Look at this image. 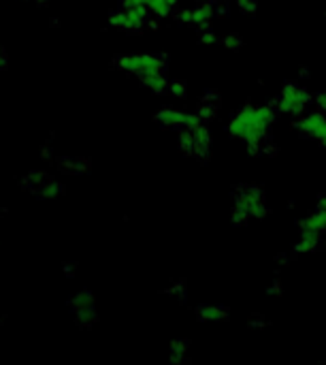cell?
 Instances as JSON below:
<instances>
[{
  "instance_id": "obj_1",
  "label": "cell",
  "mask_w": 326,
  "mask_h": 365,
  "mask_svg": "<svg viewBox=\"0 0 326 365\" xmlns=\"http://www.w3.org/2000/svg\"><path fill=\"white\" fill-rule=\"evenodd\" d=\"M117 66L124 73H131L135 79H139V84H143L154 94H162L171 86V82L164 75V62L156 54H149V52L124 54L117 58Z\"/></svg>"
},
{
  "instance_id": "obj_2",
  "label": "cell",
  "mask_w": 326,
  "mask_h": 365,
  "mask_svg": "<svg viewBox=\"0 0 326 365\" xmlns=\"http://www.w3.org/2000/svg\"><path fill=\"white\" fill-rule=\"evenodd\" d=\"M145 0H119L115 11L109 15V26L122 32H137L149 21Z\"/></svg>"
},
{
  "instance_id": "obj_3",
  "label": "cell",
  "mask_w": 326,
  "mask_h": 365,
  "mask_svg": "<svg viewBox=\"0 0 326 365\" xmlns=\"http://www.w3.org/2000/svg\"><path fill=\"white\" fill-rule=\"evenodd\" d=\"M70 310L75 321L82 323V325H92L98 319V306L96 299L90 290H79L70 297Z\"/></svg>"
},
{
  "instance_id": "obj_4",
  "label": "cell",
  "mask_w": 326,
  "mask_h": 365,
  "mask_svg": "<svg viewBox=\"0 0 326 365\" xmlns=\"http://www.w3.org/2000/svg\"><path fill=\"white\" fill-rule=\"evenodd\" d=\"M158 122H162L164 127L169 129H186V127H192V124H198V118L192 115V113H186V111H180V109H173V107H164L160 113H158Z\"/></svg>"
},
{
  "instance_id": "obj_5",
  "label": "cell",
  "mask_w": 326,
  "mask_h": 365,
  "mask_svg": "<svg viewBox=\"0 0 326 365\" xmlns=\"http://www.w3.org/2000/svg\"><path fill=\"white\" fill-rule=\"evenodd\" d=\"M28 184H30L32 192L39 194V197H43V199H54L56 194L60 192V184L54 178H49L45 174H39V171L28 176Z\"/></svg>"
},
{
  "instance_id": "obj_6",
  "label": "cell",
  "mask_w": 326,
  "mask_h": 365,
  "mask_svg": "<svg viewBox=\"0 0 326 365\" xmlns=\"http://www.w3.org/2000/svg\"><path fill=\"white\" fill-rule=\"evenodd\" d=\"M180 0H145V7L152 17H166L175 11Z\"/></svg>"
},
{
  "instance_id": "obj_7",
  "label": "cell",
  "mask_w": 326,
  "mask_h": 365,
  "mask_svg": "<svg viewBox=\"0 0 326 365\" xmlns=\"http://www.w3.org/2000/svg\"><path fill=\"white\" fill-rule=\"evenodd\" d=\"M211 17V9L209 7H196V9H188L182 13V19L188 24H205Z\"/></svg>"
},
{
  "instance_id": "obj_8",
  "label": "cell",
  "mask_w": 326,
  "mask_h": 365,
  "mask_svg": "<svg viewBox=\"0 0 326 365\" xmlns=\"http://www.w3.org/2000/svg\"><path fill=\"white\" fill-rule=\"evenodd\" d=\"M7 62H9V60H7V54H5L3 50H0V68H5Z\"/></svg>"
}]
</instances>
